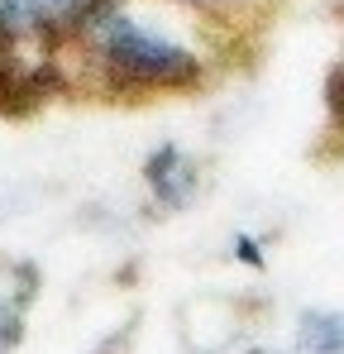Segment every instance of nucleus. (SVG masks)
Segmentation results:
<instances>
[{"mask_svg":"<svg viewBox=\"0 0 344 354\" xmlns=\"http://www.w3.org/2000/svg\"><path fill=\"white\" fill-rule=\"evenodd\" d=\"M91 34H96V48H101L111 82H120V86H196L201 82L196 53L139 29L124 15H106Z\"/></svg>","mask_w":344,"mask_h":354,"instance_id":"nucleus-1","label":"nucleus"},{"mask_svg":"<svg viewBox=\"0 0 344 354\" xmlns=\"http://www.w3.org/2000/svg\"><path fill=\"white\" fill-rule=\"evenodd\" d=\"M82 0H0V53L24 34H48L57 24H72Z\"/></svg>","mask_w":344,"mask_h":354,"instance_id":"nucleus-2","label":"nucleus"},{"mask_svg":"<svg viewBox=\"0 0 344 354\" xmlns=\"http://www.w3.org/2000/svg\"><path fill=\"white\" fill-rule=\"evenodd\" d=\"M144 173H149V187L158 192V201H168V206H182V201L191 196V187H196V173L182 163L177 149H158Z\"/></svg>","mask_w":344,"mask_h":354,"instance_id":"nucleus-3","label":"nucleus"},{"mask_svg":"<svg viewBox=\"0 0 344 354\" xmlns=\"http://www.w3.org/2000/svg\"><path fill=\"white\" fill-rule=\"evenodd\" d=\"M301 350L306 354H344V316L340 311H306L301 316Z\"/></svg>","mask_w":344,"mask_h":354,"instance_id":"nucleus-4","label":"nucleus"},{"mask_svg":"<svg viewBox=\"0 0 344 354\" xmlns=\"http://www.w3.org/2000/svg\"><path fill=\"white\" fill-rule=\"evenodd\" d=\"M15 345H19V306L0 301V354H10Z\"/></svg>","mask_w":344,"mask_h":354,"instance_id":"nucleus-5","label":"nucleus"},{"mask_svg":"<svg viewBox=\"0 0 344 354\" xmlns=\"http://www.w3.org/2000/svg\"><path fill=\"white\" fill-rule=\"evenodd\" d=\"M325 111H330L335 124H344V67H335L325 77Z\"/></svg>","mask_w":344,"mask_h":354,"instance_id":"nucleus-6","label":"nucleus"},{"mask_svg":"<svg viewBox=\"0 0 344 354\" xmlns=\"http://www.w3.org/2000/svg\"><path fill=\"white\" fill-rule=\"evenodd\" d=\"M234 249H239V259H249L254 268H263V254H258V244H254V239H234Z\"/></svg>","mask_w":344,"mask_h":354,"instance_id":"nucleus-7","label":"nucleus"},{"mask_svg":"<svg viewBox=\"0 0 344 354\" xmlns=\"http://www.w3.org/2000/svg\"><path fill=\"white\" fill-rule=\"evenodd\" d=\"M191 5H211V10H220V5H244V0H191Z\"/></svg>","mask_w":344,"mask_h":354,"instance_id":"nucleus-8","label":"nucleus"}]
</instances>
